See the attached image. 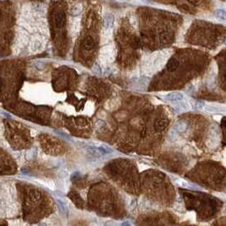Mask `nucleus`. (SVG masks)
I'll use <instances>...</instances> for the list:
<instances>
[{
	"label": "nucleus",
	"mask_w": 226,
	"mask_h": 226,
	"mask_svg": "<svg viewBox=\"0 0 226 226\" xmlns=\"http://www.w3.org/2000/svg\"><path fill=\"white\" fill-rule=\"evenodd\" d=\"M204 105H205V103L202 102V101H196V105H195V107H196V110H202Z\"/></svg>",
	"instance_id": "obj_20"
},
{
	"label": "nucleus",
	"mask_w": 226,
	"mask_h": 226,
	"mask_svg": "<svg viewBox=\"0 0 226 226\" xmlns=\"http://www.w3.org/2000/svg\"><path fill=\"white\" fill-rule=\"evenodd\" d=\"M66 128L71 131L72 134L78 136H83L84 128H88L89 122L83 119V117H72L66 119Z\"/></svg>",
	"instance_id": "obj_6"
},
{
	"label": "nucleus",
	"mask_w": 226,
	"mask_h": 226,
	"mask_svg": "<svg viewBox=\"0 0 226 226\" xmlns=\"http://www.w3.org/2000/svg\"><path fill=\"white\" fill-rule=\"evenodd\" d=\"M167 125H168V120L167 118H161V119L156 121L155 128H156V131H162L166 128Z\"/></svg>",
	"instance_id": "obj_13"
},
{
	"label": "nucleus",
	"mask_w": 226,
	"mask_h": 226,
	"mask_svg": "<svg viewBox=\"0 0 226 226\" xmlns=\"http://www.w3.org/2000/svg\"><path fill=\"white\" fill-rule=\"evenodd\" d=\"M179 65H180L179 60L175 58H171L167 64V70L169 72H173L178 68Z\"/></svg>",
	"instance_id": "obj_14"
},
{
	"label": "nucleus",
	"mask_w": 226,
	"mask_h": 226,
	"mask_svg": "<svg viewBox=\"0 0 226 226\" xmlns=\"http://www.w3.org/2000/svg\"><path fill=\"white\" fill-rule=\"evenodd\" d=\"M180 102L181 101H180V102H178L179 104H176V105H175L174 110H175L177 112H184V111H188V110H189L188 106H186V105H184V104H180Z\"/></svg>",
	"instance_id": "obj_18"
},
{
	"label": "nucleus",
	"mask_w": 226,
	"mask_h": 226,
	"mask_svg": "<svg viewBox=\"0 0 226 226\" xmlns=\"http://www.w3.org/2000/svg\"><path fill=\"white\" fill-rule=\"evenodd\" d=\"M114 24V16L111 14H106L104 17V26L106 28L112 27Z\"/></svg>",
	"instance_id": "obj_15"
},
{
	"label": "nucleus",
	"mask_w": 226,
	"mask_h": 226,
	"mask_svg": "<svg viewBox=\"0 0 226 226\" xmlns=\"http://www.w3.org/2000/svg\"><path fill=\"white\" fill-rule=\"evenodd\" d=\"M95 46V42L92 37H87L86 38L83 39L82 43V48L85 51H90L93 50Z\"/></svg>",
	"instance_id": "obj_9"
},
{
	"label": "nucleus",
	"mask_w": 226,
	"mask_h": 226,
	"mask_svg": "<svg viewBox=\"0 0 226 226\" xmlns=\"http://www.w3.org/2000/svg\"><path fill=\"white\" fill-rule=\"evenodd\" d=\"M214 15L217 19L222 20H226V11L223 10H218L215 11Z\"/></svg>",
	"instance_id": "obj_17"
},
{
	"label": "nucleus",
	"mask_w": 226,
	"mask_h": 226,
	"mask_svg": "<svg viewBox=\"0 0 226 226\" xmlns=\"http://www.w3.org/2000/svg\"><path fill=\"white\" fill-rule=\"evenodd\" d=\"M4 123L5 135L14 149L20 150L31 146L32 139L29 130L26 127L13 121H4Z\"/></svg>",
	"instance_id": "obj_2"
},
{
	"label": "nucleus",
	"mask_w": 226,
	"mask_h": 226,
	"mask_svg": "<svg viewBox=\"0 0 226 226\" xmlns=\"http://www.w3.org/2000/svg\"><path fill=\"white\" fill-rule=\"evenodd\" d=\"M175 130H177L179 133H184L186 132L189 128V125L184 121H178L173 127Z\"/></svg>",
	"instance_id": "obj_12"
},
{
	"label": "nucleus",
	"mask_w": 226,
	"mask_h": 226,
	"mask_svg": "<svg viewBox=\"0 0 226 226\" xmlns=\"http://www.w3.org/2000/svg\"><path fill=\"white\" fill-rule=\"evenodd\" d=\"M16 172V164L9 154L0 149V175L14 174Z\"/></svg>",
	"instance_id": "obj_5"
},
{
	"label": "nucleus",
	"mask_w": 226,
	"mask_h": 226,
	"mask_svg": "<svg viewBox=\"0 0 226 226\" xmlns=\"http://www.w3.org/2000/svg\"><path fill=\"white\" fill-rule=\"evenodd\" d=\"M39 142L46 153L50 155H61L65 151V145L57 138L47 135L39 136Z\"/></svg>",
	"instance_id": "obj_4"
},
{
	"label": "nucleus",
	"mask_w": 226,
	"mask_h": 226,
	"mask_svg": "<svg viewBox=\"0 0 226 226\" xmlns=\"http://www.w3.org/2000/svg\"><path fill=\"white\" fill-rule=\"evenodd\" d=\"M66 15L64 13L63 10H58L56 11L55 15V26L60 28L63 27L66 25Z\"/></svg>",
	"instance_id": "obj_8"
},
{
	"label": "nucleus",
	"mask_w": 226,
	"mask_h": 226,
	"mask_svg": "<svg viewBox=\"0 0 226 226\" xmlns=\"http://www.w3.org/2000/svg\"><path fill=\"white\" fill-rule=\"evenodd\" d=\"M178 135H179V132L173 128L168 132V139H169L171 141H174V140L178 138Z\"/></svg>",
	"instance_id": "obj_19"
},
{
	"label": "nucleus",
	"mask_w": 226,
	"mask_h": 226,
	"mask_svg": "<svg viewBox=\"0 0 226 226\" xmlns=\"http://www.w3.org/2000/svg\"><path fill=\"white\" fill-rule=\"evenodd\" d=\"M204 111L208 112H212V113H218V112H226V108L222 107V106H212V105H204L203 109Z\"/></svg>",
	"instance_id": "obj_11"
},
{
	"label": "nucleus",
	"mask_w": 226,
	"mask_h": 226,
	"mask_svg": "<svg viewBox=\"0 0 226 226\" xmlns=\"http://www.w3.org/2000/svg\"><path fill=\"white\" fill-rule=\"evenodd\" d=\"M82 10H83L82 3H77V4H76L75 6H73L72 9L71 10V15L72 16H77V15L81 14Z\"/></svg>",
	"instance_id": "obj_16"
},
{
	"label": "nucleus",
	"mask_w": 226,
	"mask_h": 226,
	"mask_svg": "<svg viewBox=\"0 0 226 226\" xmlns=\"http://www.w3.org/2000/svg\"><path fill=\"white\" fill-rule=\"evenodd\" d=\"M68 196L72 200V201L75 203V205L78 208H83V201L82 197L79 196V194L76 191H71Z\"/></svg>",
	"instance_id": "obj_10"
},
{
	"label": "nucleus",
	"mask_w": 226,
	"mask_h": 226,
	"mask_svg": "<svg viewBox=\"0 0 226 226\" xmlns=\"http://www.w3.org/2000/svg\"><path fill=\"white\" fill-rule=\"evenodd\" d=\"M77 85V75L75 72H59L57 74L53 75V87L57 92L75 89Z\"/></svg>",
	"instance_id": "obj_3"
},
{
	"label": "nucleus",
	"mask_w": 226,
	"mask_h": 226,
	"mask_svg": "<svg viewBox=\"0 0 226 226\" xmlns=\"http://www.w3.org/2000/svg\"><path fill=\"white\" fill-rule=\"evenodd\" d=\"M22 196V211L24 219L37 222L52 212L51 199L45 192L27 184H18Z\"/></svg>",
	"instance_id": "obj_1"
},
{
	"label": "nucleus",
	"mask_w": 226,
	"mask_h": 226,
	"mask_svg": "<svg viewBox=\"0 0 226 226\" xmlns=\"http://www.w3.org/2000/svg\"><path fill=\"white\" fill-rule=\"evenodd\" d=\"M190 3H197L198 2H199V0H189Z\"/></svg>",
	"instance_id": "obj_21"
},
{
	"label": "nucleus",
	"mask_w": 226,
	"mask_h": 226,
	"mask_svg": "<svg viewBox=\"0 0 226 226\" xmlns=\"http://www.w3.org/2000/svg\"><path fill=\"white\" fill-rule=\"evenodd\" d=\"M184 99V95L180 93V92H172L167 94L165 96V100H167V101L173 102V103H177L182 101Z\"/></svg>",
	"instance_id": "obj_7"
}]
</instances>
